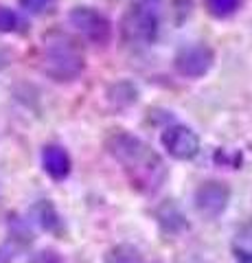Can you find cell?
<instances>
[{
	"mask_svg": "<svg viewBox=\"0 0 252 263\" xmlns=\"http://www.w3.org/2000/svg\"><path fill=\"white\" fill-rule=\"evenodd\" d=\"M105 149L123 167L125 176L136 191L145 195L158 193L162 184L167 182V164L160 158V154L141 138H136L127 132L119 129L112 132L105 141Z\"/></svg>",
	"mask_w": 252,
	"mask_h": 263,
	"instance_id": "1",
	"label": "cell"
},
{
	"mask_svg": "<svg viewBox=\"0 0 252 263\" xmlns=\"http://www.w3.org/2000/svg\"><path fill=\"white\" fill-rule=\"evenodd\" d=\"M86 68L84 51L66 33H51L42 48V70L53 81H72Z\"/></svg>",
	"mask_w": 252,
	"mask_h": 263,
	"instance_id": "2",
	"label": "cell"
},
{
	"mask_svg": "<svg viewBox=\"0 0 252 263\" xmlns=\"http://www.w3.org/2000/svg\"><path fill=\"white\" fill-rule=\"evenodd\" d=\"M160 31L158 0H136L123 20V35L132 44L156 42Z\"/></svg>",
	"mask_w": 252,
	"mask_h": 263,
	"instance_id": "3",
	"label": "cell"
},
{
	"mask_svg": "<svg viewBox=\"0 0 252 263\" xmlns=\"http://www.w3.org/2000/svg\"><path fill=\"white\" fill-rule=\"evenodd\" d=\"M68 20L88 42L108 44V40L112 35V24L101 11L92 9V7H75V9L70 11Z\"/></svg>",
	"mask_w": 252,
	"mask_h": 263,
	"instance_id": "4",
	"label": "cell"
},
{
	"mask_svg": "<svg viewBox=\"0 0 252 263\" xmlns=\"http://www.w3.org/2000/svg\"><path fill=\"white\" fill-rule=\"evenodd\" d=\"M213 62H215V53L210 51V46H206V44L182 46L173 57L176 70L180 72L182 77H191V79L206 75V72L213 68Z\"/></svg>",
	"mask_w": 252,
	"mask_h": 263,
	"instance_id": "5",
	"label": "cell"
},
{
	"mask_svg": "<svg viewBox=\"0 0 252 263\" xmlns=\"http://www.w3.org/2000/svg\"><path fill=\"white\" fill-rule=\"evenodd\" d=\"M230 202V189L228 184L219 182V180H208L202 182L195 191V209L200 215H204L208 219L219 217L226 211Z\"/></svg>",
	"mask_w": 252,
	"mask_h": 263,
	"instance_id": "6",
	"label": "cell"
},
{
	"mask_svg": "<svg viewBox=\"0 0 252 263\" xmlns=\"http://www.w3.org/2000/svg\"><path fill=\"white\" fill-rule=\"evenodd\" d=\"M162 145L176 160H191L200 154V136L186 125H171L162 132Z\"/></svg>",
	"mask_w": 252,
	"mask_h": 263,
	"instance_id": "7",
	"label": "cell"
},
{
	"mask_svg": "<svg viewBox=\"0 0 252 263\" xmlns=\"http://www.w3.org/2000/svg\"><path fill=\"white\" fill-rule=\"evenodd\" d=\"M42 167L53 180H64L70 174V156L60 145H46L42 149Z\"/></svg>",
	"mask_w": 252,
	"mask_h": 263,
	"instance_id": "8",
	"label": "cell"
},
{
	"mask_svg": "<svg viewBox=\"0 0 252 263\" xmlns=\"http://www.w3.org/2000/svg\"><path fill=\"white\" fill-rule=\"evenodd\" d=\"M156 217H158V224L160 228L165 230V233H180V230L189 228V224H186V219L182 217V213L178 211V206L173 202H165L162 206L156 211Z\"/></svg>",
	"mask_w": 252,
	"mask_h": 263,
	"instance_id": "9",
	"label": "cell"
},
{
	"mask_svg": "<svg viewBox=\"0 0 252 263\" xmlns=\"http://www.w3.org/2000/svg\"><path fill=\"white\" fill-rule=\"evenodd\" d=\"M33 215L37 219V224L42 226L44 230H51V233H57L60 230V215H57V211L53 209V204L48 202V200H40L35 206H33Z\"/></svg>",
	"mask_w": 252,
	"mask_h": 263,
	"instance_id": "10",
	"label": "cell"
},
{
	"mask_svg": "<svg viewBox=\"0 0 252 263\" xmlns=\"http://www.w3.org/2000/svg\"><path fill=\"white\" fill-rule=\"evenodd\" d=\"M105 263H141L143 257L141 252H138L134 246L129 243H119L114 246V248H110L108 252H105Z\"/></svg>",
	"mask_w": 252,
	"mask_h": 263,
	"instance_id": "11",
	"label": "cell"
},
{
	"mask_svg": "<svg viewBox=\"0 0 252 263\" xmlns=\"http://www.w3.org/2000/svg\"><path fill=\"white\" fill-rule=\"evenodd\" d=\"M27 22L9 7H0V33H24Z\"/></svg>",
	"mask_w": 252,
	"mask_h": 263,
	"instance_id": "12",
	"label": "cell"
},
{
	"mask_svg": "<svg viewBox=\"0 0 252 263\" xmlns=\"http://www.w3.org/2000/svg\"><path fill=\"white\" fill-rule=\"evenodd\" d=\"M204 7L213 18L224 20L239 9V0H204Z\"/></svg>",
	"mask_w": 252,
	"mask_h": 263,
	"instance_id": "13",
	"label": "cell"
},
{
	"mask_svg": "<svg viewBox=\"0 0 252 263\" xmlns=\"http://www.w3.org/2000/svg\"><path fill=\"white\" fill-rule=\"evenodd\" d=\"M53 5H55V0H20L22 9L29 11V13H35V15L51 11Z\"/></svg>",
	"mask_w": 252,
	"mask_h": 263,
	"instance_id": "14",
	"label": "cell"
},
{
	"mask_svg": "<svg viewBox=\"0 0 252 263\" xmlns=\"http://www.w3.org/2000/svg\"><path fill=\"white\" fill-rule=\"evenodd\" d=\"M29 263H64V259L55 250H42V252H37Z\"/></svg>",
	"mask_w": 252,
	"mask_h": 263,
	"instance_id": "15",
	"label": "cell"
},
{
	"mask_svg": "<svg viewBox=\"0 0 252 263\" xmlns=\"http://www.w3.org/2000/svg\"><path fill=\"white\" fill-rule=\"evenodd\" d=\"M232 254H235V263H252V250L232 248Z\"/></svg>",
	"mask_w": 252,
	"mask_h": 263,
	"instance_id": "16",
	"label": "cell"
},
{
	"mask_svg": "<svg viewBox=\"0 0 252 263\" xmlns=\"http://www.w3.org/2000/svg\"><path fill=\"white\" fill-rule=\"evenodd\" d=\"M13 254L9 248H5V246H0V263H11Z\"/></svg>",
	"mask_w": 252,
	"mask_h": 263,
	"instance_id": "17",
	"label": "cell"
},
{
	"mask_svg": "<svg viewBox=\"0 0 252 263\" xmlns=\"http://www.w3.org/2000/svg\"><path fill=\"white\" fill-rule=\"evenodd\" d=\"M5 66H7V55H5L3 51H0V70H3Z\"/></svg>",
	"mask_w": 252,
	"mask_h": 263,
	"instance_id": "18",
	"label": "cell"
}]
</instances>
